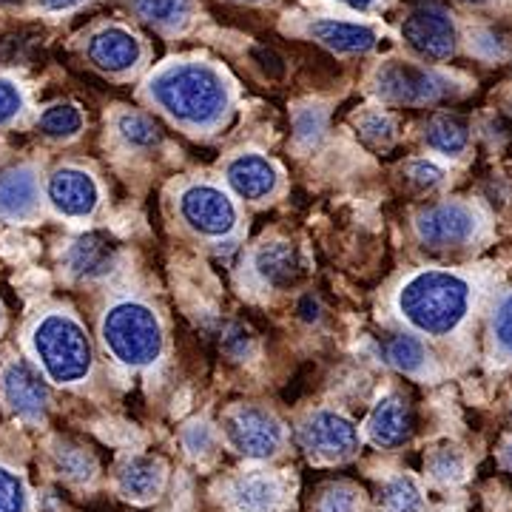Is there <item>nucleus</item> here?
<instances>
[{
  "instance_id": "nucleus-39",
  "label": "nucleus",
  "mask_w": 512,
  "mask_h": 512,
  "mask_svg": "<svg viewBox=\"0 0 512 512\" xmlns=\"http://www.w3.org/2000/svg\"><path fill=\"white\" fill-rule=\"evenodd\" d=\"M501 461H504V467H507V470H512V441H507V444H504Z\"/></svg>"
},
{
  "instance_id": "nucleus-36",
  "label": "nucleus",
  "mask_w": 512,
  "mask_h": 512,
  "mask_svg": "<svg viewBox=\"0 0 512 512\" xmlns=\"http://www.w3.org/2000/svg\"><path fill=\"white\" fill-rule=\"evenodd\" d=\"M407 177L413 180L416 185H424V188H433L444 180V171L439 165L427 163V160H419V163L407 165Z\"/></svg>"
},
{
  "instance_id": "nucleus-23",
  "label": "nucleus",
  "mask_w": 512,
  "mask_h": 512,
  "mask_svg": "<svg viewBox=\"0 0 512 512\" xmlns=\"http://www.w3.org/2000/svg\"><path fill=\"white\" fill-rule=\"evenodd\" d=\"M427 143L444 154H461L467 148V126L453 114H439L427 123Z\"/></svg>"
},
{
  "instance_id": "nucleus-35",
  "label": "nucleus",
  "mask_w": 512,
  "mask_h": 512,
  "mask_svg": "<svg viewBox=\"0 0 512 512\" xmlns=\"http://www.w3.org/2000/svg\"><path fill=\"white\" fill-rule=\"evenodd\" d=\"M23 111V94L15 83L9 80H0V126L12 123Z\"/></svg>"
},
{
  "instance_id": "nucleus-25",
  "label": "nucleus",
  "mask_w": 512,
  "mask_h": 512,
  "mask_svg": "<svg viewBox=\"0 0 512 512\" xmlns=\"http://www.w3.org/2000/svg\"><path fill=\"white\" fill-rule=\"evenodd\" d=\"M134 9L140 18L151 20V23L180 26L191 12V0H134Z\"/></svg>"
},
{
  "instance_id": "nucleus-6",
  "label": "nucleus",
  "mask_w": 512,
  "mask_h": 512,
  "mask_svg": "<svg viewBox=\"0 0 512 512\" xmlns=\"http://www.w3.org/2000/svg\"><path fill=\"white\" fill-rule=\"evenodd\" d=\"M180 214L202 237H228L237 228V205L217 185H188L180 194Z\"/></svg>"
},
{
  "instance_id": "nucleus-40",
  "label": "nucleus",
  "mask_w": 512,
  "mask_h": 512,
  "mask_svg": "<svg viewBox=\"0 0 512 512\" xmlns=\"http://www.w3.org/2000/svg\"><path fill=\"white\" fill-rule=\"evenodd\" d=\"M342 3H348L350 9H370L376 0H342Z\"/></svg>"
},
{
  "instance_id": "nucleus-27",
  "label": "nucleus",
  "mask_w": 512,
  "mask_h": 512,
  "mask_svg": "<svg viewBox=\"0 0 512 512\" xmlns=\"http://www.w3.org/2000/svg\"><path fill=\"white\" fill-rule=\"evenodd\" d=\"M387 359H390V365L399 367L404 373H416L424 365L427 353L416 336H396L387 348Z\"/></svg>"
},
{
  "instance_id": "nucleus-13",
  "label": "nucleus",
  "mask_w": 512,
  "mask_h": 512,
  "mask_svg": "<svg viewBox=\"0 0 512 512\" xmlns=\"http://www.w3.org/2000/svg\"><path fill=\"white\" fill-rule=\"evenodd\" d=\"M285 478L268 470H248L231 481L228 498L237 512H282L285 507Z\"/></svg>"
},
{
  "instance_id": "nucleus-3",
  "label": "nucleus",
  "mask_w": 512,
  "mask_h": 512,
  "mask_svg": "<svg viewBox=\"0 0 512 512\" xmlns=\"http://www.w3.org/2000/svg\"><path fill=\"white\" fill-rule=\"evenodd\" d=\"M32 350L55 384L83 382L92 370V342L69 313H49L32 330Z\"/></svg>"
},
{
  "instance_id": "nucleus-33",
  "label": "nucleus",
  "mask_w": 512,
  "mask_h": 512,
  "mask_svg": "<svg viewBox=\"0 0 512 512\" xmlns=\"http://www.w3.org/2000/svg\"><path fill=\"white\" fill-rule=\"evenodd\" d=\"M493 336L498 348L512 356V293L501 299V305L493 313Z\"/></svg>"
},
{
  "instance_id": "nucleus-9",
  "label": "nucleus",
  "mask_w": 512,
  "mask_h": 512,
  "mask_svg": "<svg viewBox=\"0 0 512 512\" xmlns=\"http://www.w3.org/2000/svg\"><path fill=\"white\" fill-rule=\"evenodd\" d=\"M376 89L393 103L419 106V103H436L439 97H444L447 94V80L439 77V74L427 72V69H419V66L387 63L376 77Z\"/></svg>"
},
{
  "instance_id": "nucleus-15",
  "label": "nucleus",
  "mask_w": 512,
  "mask_h": 512,
  "mask_svg": "<svg viewBox=\"0 0 512 512\" xmlns=\"http://www.w3.org/2000/svg\"><path fill=\"white\" fill-rule=\"evenodd\" d=\"M225 180L242 200H268L279 185V171L259 154H239L225 168Z\"/></svg>"
},
{
  "instance_id": "nucleus-22",
  "label": "nucleus",
  "mask_w": 512,
  "mask_h": 512,
  "mask_svg": "<svg viewBox=\"0 0 512 512\" xmlns=\"http://www.w3.org/2000/svg\"><path fill=\"white\" fill-rule=\"evenodd\" d=\"M382 510L384 512H421L424 510V495L419 481L413 476L390 478L382 487Z\"/></svg>"
},
{
  "instance_id": "nucleus-10",
  "label": "nucleus",
  "mask_w": 512,
  "mask_h": 512,
  "mask_svg": "<svg viewBox=\"0 0 512 512\" xmlns=\"http://www.w3.org/2000/svg\"><path fill=\"white\" fill-rule=\"evenodd\" d=\"M407 46L424 60H447L456 49V26L439 6H421L402 26Z\"/></svg>"
},
{
  "instance_id": "nucleus-37",
  "label": "nucleus",
  "mask_w": 512,
  "mask_h": 512,
  "mask_svg": "<svg viewBox=\"0 0 512 512\" xmlns=\"http://www.w3.org/2000/svg\"><path fill=\"white\" fill-rule=\"evenodd\" d=\"M251 55H254V60L259 63V69L268 74V77H274L276 80V77H282V74H285V63H282V57L276 55V52H271V49L256 46Z\"/></svg>"
},
{
  "instance_id": "nucleus-32",
  "label": "nucleus",
  "mask_w": 512,
  "mask_h": 512,
  "mask_svg": "<svg viewBox=\"0 0 512 512\" xmlns=\"http://www.w3.org/2000/svg\"><path fill=\"white\" fill-rule=\"evenodd\" d=\"M362 510V498L359 493L348 487V484H336V487H330L322 495V501H319V512H359Z\"/></svg>"
},
{
  "instance_id": "nucleus-26",
  "label": "nucleus",
  "mask_w": 512,
  "mask_h": 512,
  "mask_svg": "<svg viewBox=\"0 0 512 512\" xmlns=\"http://www.w3.org/2000/svg\"><path fill=\"white\" fill-rule=\"evenodd\" d=\"M32 498L23 476L0 464V512H29Z\"/></svg>"
},
{
  "instance_id": "nucleus-11",
  "label": "nucleus",
  "mask_w": 512,
  "mask_h": 512,
  "mask_svg": "<svg viewBox=\"0 0 512 512\" xmlns=\"http://www.w3.org/2000/svg\"><path fill=\"white\" fill-rule=\"evenodd\" d=\"M478 228V217L473 208L461 205V202H441L427 211H421L416 220L421 242H427L430 248H453L467 239H473Z\"/></svg>"
},
{
  "instance_id": "nucleus-4",
  "label": "nucleus",
  "mask_w": 512,
  "mask_h": 512,
  "mask_svg": "<svg viewBox=\"0 0 512 512\" xmlns=\"http://www.w3.org/2000/svg\"><path fill=\"white\" fill-rule=\"evenodd\" d=\"M103 342L117 362L146 367L163 353V328L143 302H117L103 316Z\"/></svg>"
},
{
  "instance_id": "nucleus-5",
  "label": "nucleus",
  "mask_w": 512,
  "mask_h": 512,
  "mask_svg": "<svg viewBox=\"0 0 512 512\" xmlns=\"http://www.w3.org/2000/svg\"><path fill=\"white\" fill-rule=\"evenodd\" d=\"M222 430L237 453L245 458H256V461L276 456L285 439L279 419L262 407H237L234 413L225 416Z\"/></svg>"
},
{
  "instance_id": "nucleus-17",
  "label": "nucleus",
  "mask_w": 512,
  "mask_h": 512,
  "mask_svg": "<svg viewBox=\"0 0 512 512\" xmlns=\"http://www.w3.org/2000/svg\"><path fill=\"white\" fill-rule=\"evenodd\" d=\"M89 57L103 72H128L140 60V40L120 26H109L89 40Z\"/></svg>"
},
{
  "instance_id": "nucleus-8",
  "label": "nucleus",
  "mask_w": 512,
  "mask_h": 512,
  "mask_svg": "<svg viewBox=\"0 0 512 512\" xmlns=\"http://www.w3.org/2000/svg\"><path fill=\"white\" fill-rule=\"evenodd\" d=\"M0 393H3V402L9 404V410L23 421L43 419V413L49 407L46 379L26 359H15V362H9V365L3 367V373H0Z\"/></svg>"
},
{
  "instance_id": "nucleus-28",
  "label": "nucleus",
  "mask_w": 512,
  "mask_h": 512,
  "mask_svg": "<svg viewBox=\"0 0 512 512\" xmlns=\"http://www.w3.org/2000/svg\"><path fill=\"white\" fill-rule=\"evenodd\" d=\"M55 461L60 476L72 478V481H92L94 478V458L77 447L63 444L60 450H55Z\"/></svg>"
},
{
  "instance_id": "nucleus-30",
  "label": "nucleus",
  "mask_w": 512,
  "mask_h": 512,
  "mask_svg": "<svg viewBox=\"0 0 512 512\" xmlns=\"http://www.w3.org/2000/svg\"><path fill=\"white\" fill-rule=\"evenodd\" d=\"M430 476L439 484H456L464 478V458L456 450H439L430 458Z\"/></svg>"
},
{
  "instance_id": "nucleus-7",
  "label": "nucleus",
  "mask_w": 512,
  "mask_h": 512,
  "mask_svg": "<svg viewBox=\"0 0 512 512\" xmlns=\"http://www.w3.org/2000/svg\"><path fill=\"white\" fill-rule=\"evenodd\" d=\"M302 447L319 461H345L356 456L359 450V430L356 424L333 410H316L313 416L305 419L299 430Z\"/></svg>"
},
{
  "instance_id": "nucleus-2",
  "label": "nucleus",
  "mask_w": 512,
  "mask_h": 512,
  "mask_svg": "<svg viewBox=\"0 0 512 512\" xmlns=\"http://www.w3.org/2000/svg\"><path fill=\"white\" fill-rule=\"evenodd\" d=\"M151 97L171 117L188 126H211L228 106L225 83L214 69L200 63L171 66L151 80Z\"/></svg>"
},
{
  "instance_id": "nucleus-19",
  "label": "nucleus",
  "mask_w": 512,
  "mask_h": 512,
  "mask_svg": "<svg viewBox=\"0 0 512 512\" xmlns=\"http://www.w3.org/2000/svg\"><path fill=\"white\" fill-rule=\"evenodd\" d=\"M413 419L399 396H384L367 416V436L376 447H399L410 439Z\"/></svg>"
},
{
  "instance_id": "nucleus-12",
  "label": "nucleus",
  "mask_w": 512,
  "mask_h": 512,
  "mask_svg": "<svg viewBox=\"0 0 512 512\" xmlns=\"http://www.w3.org/2000/svg\"><path fill=\"white\" fill-rule=\"evenodd\" d=\"M46 197L60 217L86 220V217H92L97 202H100V188L94 183L92 174H86L80 168H57L49 177Z\"/></svg>"
},
{
  "instance_id": "nucleus-14",
  "label": "nucleus",
  "mask_w": 512,
  "mask_h": 512,
  "mask_svg": "<svg viewBox=\"0 0 512 512\" xmlns=\"http://www.w3.org/2000/svg\"><path fill=\"white\" fill-rule=\"evenodd\" d=\"M66 265L77 279H103L117 265V245L103 231H89L69 245Z\"/></svg>"
},
{
  "instance_id": "nucleus-38",
  "label": "nucleus",
  "mask_w": 512,
  "mask_h": 512,
  "mask_svg": "<svg viewBox=\"0 0 512 512\" xmlns=\"http://www.w3.org/2000/svg\"><path fill=\"white\" fill-rule=\"evenodd\" d=\"M43 9H49V12H63V9H72L77 6L80 0H37Z\"/></svg>"
},
{
  "instance_id": "nucleus-29",
  "label": "nucleus",
  "mask_w": 512,
  "mask_h": 512,
  "mask_svg": "<svg viewBox=\"0 0 512 512\" xmlns=\"http://www.w3.org/2000/svg\"><path fill=\"white\" fill-rule=\"evenodd\" d=\"M117 131L131 146H154L157 143V126L143 114H123L117 123Z\"/></svg>"
},
{
  "instance_id": "nucleus-20",
  "label": "nucleus",
  "mask_w": 512,
  "mask_h": 512,
  "mask_svg": "<svg viewBox=\"0 0 512 512\" xmlns=\"http://www.w3.org/2000/svg\"><path fill=\"white\" fill-rule=\"evenodd\" d=\"M163 484V461L148 456L128 458L126 464H123V470H120V476H117V487H120L123 498L134 501V504H148V501H154L157 495L163 493Z\"/></svg>"
},
{
  "instance_id": "nucleus-1",
  "label": "nucleus",
  "mask_w": 512,
  "mask_h": 512,
  "mask_svg": "<svg viewBox=\"0 0 512 512\" xmlns=\"http://www.w3.org/2000/svg\"><path fill=\"white\" fill-rule=\"evenodd\" d=\"M396 305L416 330L427 336H447L470 311V285L458 274L424 271L404 282Z\"/></svg>"
},
{
  "instance_id": "nucleus-24",
  "label": "nucleus",
  "mask_w": 512,
  "mask_h": 512,
  "mask_svg": "<svg viewBox=\"0 0 512 512\" xmlns=\"http://www.w3.org/2000/svg\"><path fill=\"white\" fill-rule=\"evenodd\" d=\"M37 128L46 137H52V140H69V137H74L83 128V114L74 106H69V103H57V106L40 114Z\"/></svg>"
},
{
  "instance_id": "nucleus-18",
  "label": "nucleus",
  "mask_w": 512,
  "mask_h": 512,
  "mask_svg": "<svg viewBox=\"0 0 512 512\" xmlns=\"http://www.w3.org/2000/svg\"><path fill=\"white\" fill-rule=\"evenodd\" d=\"M254 268L262 282L288 288L305 276V256L291 242H268L254 254Z\"/></svg>"
},
{
  "instance_id": "nucleus-16",
  "label": "nucleus",
  "mask_w": 512,
  "mask_h": 512,
  "mask_svg": "<svg viewBox=\"0 0 512 512\" xmlns=\"http://www.w3.org/2000/svg\"><path fill=\"white\" fill-rule=\"evenodd\" d=\"M40 183L35 168L18 165L0 174V220L23 222L37 211Z\"/></svg>"
},
{
  "instance_id": "nucleus-31",
  "label": "nucleus",
  "mask_w": 512,
  "mask_h": 512,
  "mask_svg": "<svg viewBox=\"0 0 512 512\" xmlns=\"http://www.w3.org/2000/svg\"><path fill=\"white\" fill-rule=\"evenodd\" d=\"M183 444H185V450H188L194 458L211 456V453H214V447H217V433H214V427H211V424H205V421H194L191 427H185Z\"/></svg>"
},
{
  "instance_id": "nucleus-21",
  "label": "nucleus",
  "mask_w": 512,
  "mask_h": 512,
  "mask_svg": "<svg viewBox=\"0 0 512 512\" xmlns=\"http://www.w3.org/2000/svg\"><path fill=\"white\" fill-rule=\"evenodd\" d=\"M311 37L333 52H345V55H362L376 46V32L370 26L345 23V20H316L311 23Z\"/></svg>"
},
{
  "instance_id": "nucleus-34",
  "label": "nucleus",
  "mask_w": 512,
  "mask_h": 512,
  "mask_svg": "<svg viewBox=\"0 0 512 512\" xmlns=\"http://www.w3.org/2000/svg\"><path fill=\"white\" fill-rule=\"evenodd\" d=\"M393 123L382 117V114H367L362 117V123H359V134L365 137L370 146H387L390 140H393Z\"/></svg>"
}]
</instances>
